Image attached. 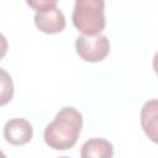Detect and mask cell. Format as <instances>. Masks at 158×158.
Listing matches in <instances>:
<instances>
[{"instance_id": "cell-1", "label": "cell", "mask_w": 158, "mask_h": 158, "mask_svg": "<svg viewBox=\"0 0 158 158\" xmlns=\"http://www.w3.org/2000/svg\"><path fill=\"white\" fill-rule=\"evenodd\" d=\"M81 128V114L72 106H64L57 112L53 121L46 126L43 138L49 148L67 151L77 143Z\"/></svg>"}, {"instance_id": "cell-2", "label": "cell", "mask_w": 158, "mask_h": 158, "mask_svg": "<svg viewBox=\"0 0 158 158\" xmlns=\"http://www.w3.org/2000/svg\"><path fill=\"white\" fill-rule=\"evenodd\" d=\"M105 1L104 0H75L72 20L83 35L94 36L105 28Z\"/></svg>"}, {"instance_id": "cell-3", "label": "cell", "mask_w": 158, "mask_h": 158, "mask_svg": "<svg viewBox=\"0 0 158 158\" xmlns=\"http://www.w3.org/2000/svg\"><path fill=\"white\" fill-rule=\"evenodd\" d=\"M75 49L83 60L98 63L110 53V41L101 33L94 36L81 35L75 41Z\"/></svg>"}, {"instance_id": "cell-4", "label": "cell", "mask_w": 158, "mask_h": 158, "mask_svg": "<svg viewBox=\"0 0 158 158\" xmlns=\"http://www.w3.org/2000/svg\"><path fill=\"white\" fill-rule=\"evenodd\" d=\"M33 128L25 118H11L4 126V137L12 146H23L31 141Z\"/></svg>"}, {"instance_id": "cell-5", "label": "cell", "mask_w": 158, "mask_h": 158, "mask_svg": "<svg viewBox=\"0 0 158 158\" xmlns=\"http://www.w3.org/2000/svg\"><path fill=\"white\" fill-rule=\"evenodd\" d=\"M35 25L44 33H59L65 27V17L63 12L54 6L43 11H37L35 15Z\"/></svg>"}, {"instance_id": "cell-6", "label": "cell", "mask_w": 158, "mask_h": 158, "mask_svg": "<svg viewBox=\"0 0 158 158\" xmlns=\"http://www.w3.org/2000/svg\"><path fill=\"white\" fill-rule=\"evenodd\" d=\"M157 99L147 101L141 110V126L152 142H157Z\"/></svg>"}, {"instance_id": "cell-7", "label": "cell", "mask_w": 158, "mask_h": 158, "mask_svg": "<svg viewBox=\"0 0 158 158\" xmlns=\"http://www.w3.org/2000/svg\"><path fill=\"white\" fill-rule=\"evenodd\" d=\"M114 154L112 144L105 138H91L81 146L80 156L83 158H110Z\"/></svg>"}, {"instance_id": "cell-8", "label": "cell", "mask_w": 158, "mask_h": 158, "mask_svg": "<svg viewBox=\"0 0 158 158\" xmlns=\"http://www.w3.org/2000/svg\"><path fill=\"white\" fill-rule=\"evenodd\" d=\"M14 96V83L10 74L0 68V106H4L11 101Z\"/></svg>"}, {"instance_id": "cell-9", "label": "cell", "mask_w": 158, "mask_h": 158, "mask_svg": "<svg viewBox=\"0 0 158 158\" xmlns=\"http://www.w3.org/2000/svg\"><path fill=\"white\" fill-rule=\"evenodd\" d=\"M58 0H26L27 5L36 11H43L57 5Z\"/></svg>"}, {"instance_id": "cell-10", "label": "cell", "mask_w": 158, "mask_h": 158, "mask_svg": "<svg viewBox=\"0 0 158 158\" xmlns=\"http://www.w3.org/2000/svg\"><path fill=\"white\" fill-rule=\"evenodd\" d=\"M7 48H9L7 40L2 33H0V59L5 57V54L7 53Z\"/></svg>"}, {"instance_id": "cell-11", "label": "cell", "mask_w": 158, "mask_h": 158, "mask_svg": "<svg viewBox=\"0 0 158 158\" xmlns=\"http://www.w3.org/2000/svg\"><path fill=\"white\" fill-rule=\"evenodd\" d=\"M0 157H5V153H2L1 151H0Z\"/></svg>"}]
</instances>
